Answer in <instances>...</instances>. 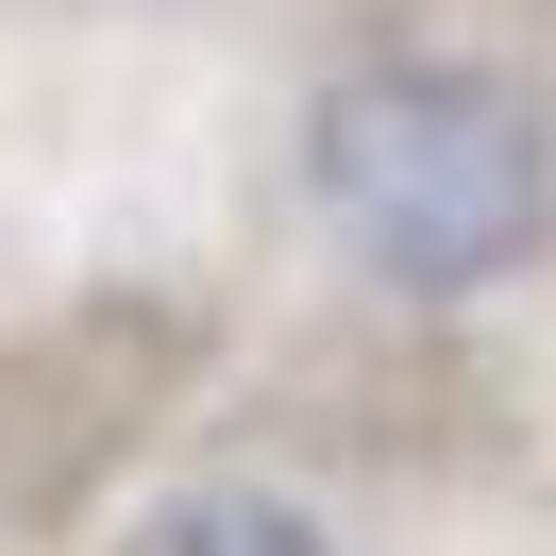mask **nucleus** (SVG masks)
<instances>
[{"mask_svg": "<svg viewBox=\"0 0 556 556\" xmlns=\"http://www.w3.org/2000/svg\"><path fill=\"white\" fill-rule=\"evenodd\" d=\"M136 556H338L287 489H169V506L136 522Z\"/></svg>", "mask_w": 556, "mask_h": 556, "instance_id": "f03ea898", "label": "nucleus"}, {"mask_svg": "<svg viewBox=\"0 0 556 556\" xmlns=\"http://www.w3.org/2000/svg\"><path fill=\"white\" fill-rule=\"evenodd\" d=\"M304 203L405 304H489L556 253V102L489 51H371L304 102Z\"/></svg>", "mask_w": 556, "mask_h": 556, "instance_id": "f257e3e1", "label": "nucleus"}]
</instances>
